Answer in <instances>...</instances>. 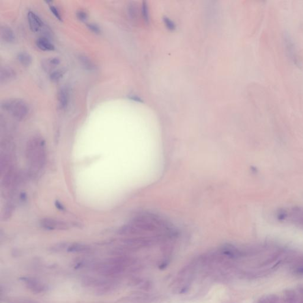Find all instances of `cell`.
<instances>
[{"label":"cell","instance_id":"6da1fadb","mask_svg":"<svg viewBox=\"0 0 303 303\" xmlns=\"http://www.w3.org/2000/svg\"><path fill=\"white\" fill-rule=\"evenodd\" d=\"M26 155L29 164L34 170L43 168L46 162L45 140L39 136L30 139L27 144Z\"/></svg>","mask_w":303,"mask_h":303},{"label":"cell","instance_id":"7a4b0ae2","mask_svg":"<svg viewBox=\"0 0 303 303\" xmlns=\"http://www.w3.org/2000/svg\"><path fill=\"white\" fill-rule=\"evenodd\" d=\"M2 110L10 113L16 120L21 121L26 118L29 108L27 104L20 99H8L4 100L1 104Z\"/></svg>","mask_w":303,"mask_h":303},{"label":"cell","instance_id":"3957f363","mask_svg":"<svg viewBox=\"0 0 303 303\" xmlns=\"http://www.w3.org/2000/svg\"><path fill=\"white\" fill-rule=\"evenodd\" d=\"M40 224L42 227L47 230H66L69 227V225L64 221L51 218L41 220Z\"/></svg>","mask_w":303,"mask_h":303},{"label":"cell","instance_id":"277c9868","mask_svg":"<svg viewBox=\"0 0 303 303\" xmlns=\"http://www.w3.org/2000/svg\"><path fill=\"white\" fill-rule=\"evenodd\" d=\"M27 20L30 29L33 32H38L44 26L43 21L36 14L32 11L27 13Z\"/></svg>","mask_w":303,"mask_h":303},{"label":"cell","instance_id":"5b68a950","mask_svg":"<svg viewBox=\"0 0 303 303\" xmlns=\"http://www.w3.org/2000/svg\"><path fill=\"white\" fill-rule=\"evenodd\" d=\"M58 100L59 106L60 109H67L70 100V92L67 87H61L58 91Z\"/></svg>","mask_w":303,"mask_h":303},{"label":"cell","instance_id":"8992f818","mask_svg":"<svg viewBox=\"0 0 303 303\" xmlns=\"http://www.w3.org/2000/svg\"><path fill=\"white\" fill-rule=\"evenodd\" d=\"M16 77V72L12 68L9 66H3L0 70V82L1 84L8 82L13 80Z\"/></svg>","mask_w":303,"mask_h":303},{"label":"cell","instance_id":"52a82bcc","mask_svg":"<svg viewBox=\"0 0 303 303\" xmlns=\"http://www.w3.org/2000/svg\"><path fill=\"white\" fill-rule=\"evenodd\" d=\"M285 42L287 52L290 56V58L295 64L299 65V59L297 56V50L294 44H293L292 40L288 36L285 37Z\"/></svg>","mask_w":303,"mask_h":303},{"label":"cell","instance_id":"ba28073f","mask_svg":"<svg viewBox=\"0 0 303 303\" xmlns=\"http://www.w3.org/2000/svg\"><path fill=\"white\" fill-rule=\"evenodd\" d=\"M1 39L8 43H13L15 41V34L13 30L7 26H2L0 29Z\"/></svg>","mask_w":303,"mask_h":303},{"label":"cell","instance_id":"9c48e42d","mask_svg":"<svg viewBox=\"0 0 303 303\" xmlns=\"http://www.w3.org/2000/svg\"><path fill=\"white\" fill-rule=\"evenodd\" d=\"M36 45L39 49L43 51H53L55 50V46L52 44L50 40L41 37L36 40Z\"/></svg>","mask_w":303,"mask_h":303},{"label":"cell","instance_id":"30bf717a","mask_svg":"<svg viewBox=\"0 0 303 303\" xmlns=\"http://www.w3.org/2000/svg\"><path fill=\"white\" fill-rule=\"evenodd\" d=\"M79 61L85 69L89 71H94L96 69V65L88 56L84 55H81L79 56Z\"/></svg>","mask_w":303,"mask_h":303},{"label":"cell","instance_id":"8fae6325","mask_svg":"<svg viewBox=\"0 0 303 303\" xmlns=\"http://www.w3.org/2000/svg\"><path fill=\"white\" fill-rule=\"evenodd\" d=\"M17 59L20 63L25 66H30L32 62L31 55L26 52L19 53L17 56Z\"/></svg>","mask_w":303,"mask_h":303},{"label":"cell","instance_id":"7c38bea8","mask_svg":"<svg viewBox=\"0 0 303 303\" xmlns=\"http://www.w3.org/2000/svg\"><path fill=\"white\" fill-rule=\"evenodd\" d=\"M89 249L88 246L87 245L75 243L69 246L68 251L72 252H78L85 251Z\"/></svg>","mask_w":303,"mask_h":303},{"label":"cell","instance_id":"4fadbf2b","mask_svg":"<svg viewBox=\"0 0 303 303\" xmlns=\"http://www.w3.org/2000/svg\"><path fill=\"white\" fill-rule=\"evenodd\" d=\"M65 71L64 69H58L54 71L51 73L50 79L53 82H56L60 80L64 75Z\"/></svg>","mask_w":303,"mask_h":303},{"label":"cell","instance_id":"5bb4252c","mask_svg":"<svg viewBox=\"0 0 303 303\" xmlns=\"http://www.w3.org/2000/svg\"><path fill=\"white\" fill-rule=\"evenodd\" d=\"M87 27L89 30H90L92 32L96 34H100L101 33V29L100 27L95 23H88Z\"/></svg>","mask_w":303,"mask_h":303},{"label":"cell","instance_id":"9a60e30c","mask_svg":"<svg viewBox=\"0 0 303 303\" xmlns=\"http://www.w3.org/2000/svg\"><path fill=\"white\" fill-rule=\"evenodd\" d=\"M49 8H50L51 11L52 12V13H53V14L54 15V16L57 19L60 20V21H61L62 20V17L60 16V14L59 13L58 8L56 7H55L54 6H52V5L49 6Z\"/></svg>","mask_w":303,"mask_h":303},{"label":"cell","instance_id":"2e32d148","mask_svg":"<svg viewBox=\"0 0 303 303\" xmlns=\"http://www.w3.org/2000/svg\"><path fill=\"white\" fill-rule=\"evenodd\" d=\"M76 15H77L78 19L80 21H85L88 18V15H87V13H85L82 10L78 11Z\"/></svg>","mask_w":303,"mask_h":303},{"label":"cell","instance_id":"e0dca14e","mask_svg":"<svg viewBox=\"0 0 303 303\" xmlns=\"http://www.w3.org/2000/svg\"><path fill=\"white\" fill-rule=\"evenodd\" d=\"M50 62H51L54 66H58L60 64V60L58 58H53L49 59Z\"/></svg>","mask_w":303,"mask_h":303},{"label":"cell","instance_id":"ac0fdd59","mask_svg":"<svg viewBox=\"0 0 303 303\" xmlns=\"http://www.w3.org/2000/svg\"><path fill=\"white\" fill-rule=\"evenodd\" d=\"M56 206L58 207L59 210H64V207L58 201H56Z\"/></svg>","mask_w":303,"mask_h":303},{"label":"cell","instance_id":"d6986e66","mask_svg":"<svg viewBox=\"0 0 303 303\" xmlns=\"http://www.w3.org/2000/svg\"><path fill=\"white\" fill-rule=\"evenodd\" d=\"M298 272L300 273V274H303V268H301L299 269L298 270Z\"/></svg>","mask_w":303,"mask_h":303}]
</instances>
